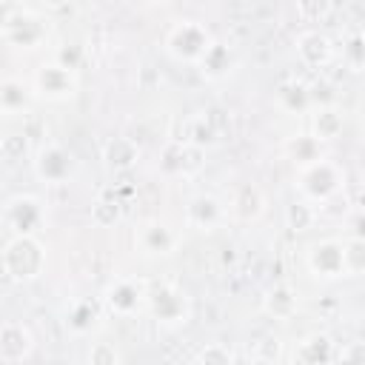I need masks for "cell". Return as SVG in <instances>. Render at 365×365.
Masks as SVG:
<instances>
[{
  "mask_svg": "<svg viewBox=\"0 0 365 365\" xmlns=\"http://www.w3.org/2000/svg\"><path fill=\"white\" fill-rule=\"evenodd\" d=\"M145 299H148L151 317H154L157 322H163V325H177V322H185V317H188V299H185V294H182L180 288H174V285L160 282V285H154V288L145 294Z\"/></svg>",
  "mask_w": 365,
  "mask_h": 365,
  "instance_id": "4",
  "label": "cell"
},
{
  "mask_svg": "<svg viewBox=\"0 0 365 365\" xmlns=\"http://www.w3.org/2000/svg\"><path fill=\"white\" fill-rule=\"evenodd\" d=\"M336 365H365V348L362 342H348L339 351H334Z\"/></svg>",
  "mask_w": 365,
  "mask_h": 365,
  "instance_id": "34",
  "label": "cell"
},
{
  "mask_svg": "<svg viewBox=\"0 0 365 365\" xmlns=\"http://www.w3.org/2000/svg\"><path fill=\"white\" fill-rule=\"evenodd\" d=\"M342 180H345V174H342V168L336 165V163H331V160H317V163H311V165H305V168H299V180H297V188L308 197V200H331L339 188H342Z\"/></svg>",
  "mask_w": 365,
  "mask_h": 365,
  "instance_id": "3",
  "label": "cell"
},
{
  "mask_svg": "<svg viewBox=\"0 0 365 365\" xmlns=\"http://www.w3.org/2000/svg\"><path fill=\"white\" fill-rule=\"evenodd\" d=\"M40 202L34 197H14L6 205V222L17 231V234H31L40 225Z\"/></svg>",
  "mask_w": 365,
  "mask_h": 365,
  "instance_id": "9",
  "label": "cell"
},
{
  "mask_svg": "<svg viewBox=\"0 0 365 365\" xmlns=\"http://www.w3.org/2000/svg\"><path fill=\"white\" fill-rule=\"evenodd\" d=\"M208 46H211L208 29L202 23H194V20L174 23L171 31L165 34V51L177 60H185V63H197Z\"/></svg>",
  "mask_w": 365,
  "mask_h": 365,
  "instance_id": "2",
  "label": "cell"
},
{
  "mask_svg": "<svg viewBox=\"0 0 365 365\" xmlns=\"http://www.w3.org/2000/svg\"><path fill=\"white\" fill-rule=\"evenodd\" d=\"M31 103V91L20 80H3L0 83V111L3 114H17L26 111Z\"/></svg>",
  "mask_w": 365,
  "mask_h": 365,
  "instance_id": "21",
  "label": "cell"
},
{
  "mask_svg": "<svg viewBox=\"0 0 365 365\" xmlns=\"http://www.w3.org/2000/svg\"><path fill=\"white\" fill-rule=\"evenodd\" d=\"M31 354V334L20 322L0 325V359L3 362H23Z\"/></svg>",
  "mask_w": 365,
  "mask_h": 365,
  "instance_id": "8",
  "label": "cell"
},
{
  "mask_svg": "<svg viewBox=\"0 0 365 365\" xmlns=\"http://www.w3.org/2000/svg\"><path fill=\"white\" fill-rule=\"evenodd\" d=\"M365 271V240L359 234L342 242V277H359Z\"/></svg>",
  "mask_w": 365,
  "mask_h": 365,
  "instance_id": "24",
  "label": "cell"
},
{
  "mask_svg": "<svg viewBox=\"0 0 365 365\" xmlns=\"http://www.w3.org/2000/svg\"><path fill=\"white\" fill-rule=\"evenodd\" d=\"M80 63H83V48H80V46L68 43V46H63V48L57 51V66H60V68L74 71Z\"/></svg>",
  "mask_w": 365,
  "mask_h": 365,
  "instance_id": "35",
  "label": "cell"
},
{
  "mask_svg": "<svg viewBox=\"0 0 365 365\" xmlns=\"http://www.w3.org/2000/svg\"><path fill=\"white\" fill-rule=\"evenodd\" d=\"M342 125H345L342 114H339L334 106H322V108H317V114H314V134H311V137H314L317 143L334 140V137L342 134Z\"/></svg>",
  "mask_w": 365,
  "mask_h": 365,
  "instance_id": "22",
  "label": "cell"
},
{
  "mask_svg": "<svg viewBox=\"0 0 365 365\" xmlns=\"http://www.w3.org/2000/svg\"><path fill=\"white\" fill-rule=\"evenodd\" d=\"M185 220H188L191 228L208 231V228H214V225L222 220V205H220V200L211 197V194H197V197L188 202V208H185Z\"/></svg>",
  "mask_w": 365,
  "mask_h": 365,
  "instance_id": "13",
  "label": "cell"
},
{
  "mask_svg": "<svg viewBox=\"0 0 365 365\" xmlns=\"http://www.w3.org/2000/svg\"><path fill=\"white\" fill-rule=\"evenodd\" d=\"M277 97H279V106L285 111H291V114H302V111L311 108V91L302 83H285V86H279V94Z\"/></svg>",
  "mask_w": 365,
  "mask_h": 365,
  "instance_id": "26",
  "label": "cell"
},
{
  "mask_svg": "<svg viewBox=\"0 0 365 365\" xmlns=\"http://www.w3.org/2000/svg\"><path fill=\"white\" fill-rule=\"evenodd\" d=\"M214 143H217V128L211 125V120H205V117L194 120L191 128H188V145L205 151V148L214 145Z\"/></svg>",
  "mask_w": 365,
  "mask_h": 365,
  "instance_id": "28",
  "label": "cell"
},
{
  "mask_svg": "<svg viewBox=\"0 0 365 365\" xmlns=\"http://www.w3.org/2000/svg\"><path fill=\"white\" fill-rule=\"evenodd\" d=\"M262 208H265V197H262V191H259L257 185L245 182V185H240V188L234 191L231 211H234L237 220L251 222V220H257V217L262 214Z\"/></svg>",
  "mask_w": 365,
  "mask_h": 365,
  "instance_id": "16",
  "label": "cell"
},
{
  "mask_svg": "<svg viewBox=\"0 0 365 365\" xmlns=\"http://www.w3.org/2000/svg\"><path fill=\"white\" fill-rule=\"evenodd\" d=\"M297 54L305 66L319 68L331 60V40L319 31H302L299 40H297Z\"/></svg>",
  "mask_w": 365,
  "mask_h": 365,
  "instance_id": "14",
  "label": "cell"
},
{
  "mask_svg": "<svg viewBox=\"0 0 365 365\" xmlns=\"http://www.w3.org/2000/svg\"><path fill=\"white\" fill-rule=\"evenodd\" d=\"M26 151H29L26 134H6V137L0 140V157H3L6 163H20V160L26 157Z\"/></svg>",
  "mask_w": 365,
  "mask_h": 365,
  "instance_id": "30",
  "label": "cell"
},
{
  "mask_svg": "<svg viewBox=\"0 0 365 365\" xmlns=\"http://www.w3.org/2000/svg\"><path fill=\"white\" fill-rule=\"evenodd\" d=\"M279 354H282V342H279V336H274V334H265V336L254 345V356H257L262 365H277Z\"/></svg>",
  "mask_w": 365,
  "mask_h": 365,
  "instance_id": "31",
  "label": "cell"
},
{
  "mask_svg": "<svg viewBox=\"0 0 365 365\" xmlns=\"http://www.w3.org/2000/svg\"><path fill=\"white\" fill-rule=\"evenodd\" d=\"M285 151H288V157H291L299 168H305V165H311V163L322 160V148H319V143H317L311 134L291 137V140L285 143Z\"/></svg>",
  "mask_w": 365,
  "mask_h": 365,
  "instance_id": "23",
  "label": "cell"
},
{
  "mask_svg": "<svg viewBox=\"0 0 365 365\" xmlns=\"http://www.w3.org/2000/svg\"><path fill=\"white\" fill-rule=\"evenodd\" d=\"M88 365H120V354L111 342H94L88 348Z\"/></svg>",
  "mask_w": 365,
  "mask_h": 365,
  "instance_id": "33",
  "label": "cell"
},
{
  "mask_svg": "<svg viewBox=\"0 0 365 365\" xmlns=\"http://www.w3.org/2000/svg\"><path fill=\"white\" fill-rule=\"evenodd\" d=\"M46 265V251L31 234H14L3 248V268L11 279L29 282Z\"/></svg>",
  "mask_w": 365,
  "mask_h": 365,
  "instance_id": "1",
  "label": "cell"
},
{
  "mask_svg": "<svg viewBox=\"0 0 365 365\" xmlns=\"http://www.w3.org/2000/svg\"><path fill=\"white\" fill-rule=\"evenodd\" d=\"M123 217V208H120V200L114 197V191H103L94 202H91V222L97 228H114Z\"/></svg>",
  "mask_w": 365,
  "mask_h": 365,
  "instance_id": "20",
  "label": "cell"
},
{
  "mask_svg": "<svg viewBox=\"0 0 365 365\" xmlns=\"http://www.w3.org/2000/svg\"><path fill=\"white\" fill-rule=\"evenodd\" d=\"M143 297L145 294H143L140 282H134V279H117L106 291V305H108V311H114L120 317H128V314H134L140 308Z\"/></svg>",
  "mask_w": 365,
  "mask_h": 365,
  "instance_id": "10",
  "label": "cell"
},
{
  "mask_svg": "<svg viewBox=\"0 0 365 365\" xmlns=\"http://www.w3.org/2000/svg\"><path fill=\"white\" fill-rule=\"evenodd\" d=\"M231 51H228V46L225 43H220V40H211V46L205 48V54L197 60V66H200V71L208 77V80H220V77H225L228 71H231Z\"/></svg>",
  "mask_w": 365,
  "mask_h": 365,
  "instance_id": "17",
  "label": "cell"
},
{
  "mask_svg": "<svg viewBox=\"0 0 365 365\" xmlns=\"http://www.w3.org/2000/svg\"><path fill=\"white\" fill-rule=\"evenodd\" d=\"M165 171H185V145L174 143L165 148V163H163Z\"/></svg>",
  "mask_w": 365,
  "mask_h": 365,
  "instance_id": "36",
  "label": "cell"
},
{
  "mask_svg": "<svg viewBox=\"0 0 365 365\" xmlns=\"http://www.w3.org/2000/svg\"><path fill=\"white\" fill-rule=\"evenodd\" d=\"M94 322H97V308L88 299H80L66 311V328L74 334H88L94 328Z\"/></svg>",
  "mask_w": 365,
  "mask_h": 365,
  "instance_id": "25",
  "label": "cell"
},
{
  "mask_svg": "<svg viewBox=\"0 0 365 365\" xmlns=\"http://www.w3.org/2000/svg\"><path fill=\"white\" fill-rule=\"evenodd\" d=\"M137 245L145 254H168L174 248V234L163 222H145L137 231Z\"/></svg>",
  "mask_w": 365,
  "mask_h": 365,
  "instance_id": "18",
  "label": "cell"
},
{
  "mask_svg": "<svg viewBox=\"0 0 365 365\" xmlns=\"http://www.w3.org/2000/svg\"><path fill=\"white\" fill-rule=\"evenodd\" d=\"M34 86H37V91H40V94H46V97H51V100L71 97V94H74V88H77V83H74L71 71L60 68L57 63H51V66H40V68H37V74H34Z\"/></svg>",
  "mask_w": 365,
  "mask_h": 365,
  "instance_id": "7",
  "label": "cell"
},
{
  "mask_svg": "<svg viewBox=\"0 0 365 365\" xmlns=\"http://www.w3.org/2000/svg\"><path fill=\"white\" fill-rule=\"evenodd\" d=\"M34 365H48V362H34Z\"/></svg>",
  "mask_w": 365,
  "mask_h": 365,
  "instance_id": "37",
  "label": "cell"
},
{
  "mask_svg": "<svg viewBox=\"0 0 365 365\" xmlns=\"http://www.w3.org/2000/svg\"><path fill=\"white\" fill-rule=\"evenodd\" d=\"M265 314L274 317V319H291L297 314V294L294 288L288 285H274L268 294H265V302H262Z\"/></svg>",
  "mask_w": 365,
  "mask_h": 365,
  "instance_id": "19",
  "label": "cell"
},
{
  "mask_svg": "<svg viewBox=\"0 0 365 365\" xmlns=\"http://www.w3.org/2000/svg\"><path fill=\"white\" fill-rule=\"evenodd\" d=\"M34 174L48 185H60L74 174V157L63 145H43L34 160Z\"/></svg>",
  "mask_w": 365,
  "mask_h": 365,
  "instance_id": "5",
  "label": "cell"
},
{
  "mask_svg": "<svg viewBox=\"0 0 365 365\" xmlns=\"http://www.w3.org/2000/svg\"><path fill=\"white\" fill-rule=\"evenodd\" d=\"M197 365H234V354L222 342H208L197 354Z\"/></svg>",
  "mask_w": 365,
  "mask_h": 365,
  "instance_id": "29",
  "label": "cell"
},
{
  "mask_svg": "<svg viewBox=\"0 0 365 365\" xmlns=\"http://www.w3.org/2000/svg\"><path fill=\"white\" fill-rule=\"evenodd\" d=\"M137 157H140V148H137V143L131 137H111L103 145V160H106V165L111 171H128V168H134Z\"/></svg>",
  "mask_w": 365,
  "mask_h": 365,
  "instance_id": "15",
  "label": "cell"
},
{
  "mask_svg": "<svg viewBox=\"0 0 365 365\" xmlns=\"http://www.w3.org/2000/svg\"><path fill=\"white\" fill-rule=\"evenodd\" d=\"M342 60L348 63L351 71H359V68H362V63H365V40H362L359 31L351 34V40L345 43V48H342Z\"/></svg>",
  "mask_w": 365,
  "mask_h": 365,
  "instance_id": "32",
  "label": "cell"
},
{
  "mask_svg": "<svg viewBox=\"0 0 365 365\" xmlns=\"http://www.w3.org/2000/svg\"><path fill=\"white\" fill-rule=\"evenodd\" d=\"M308 268L314 277L322 279H336L342 277V242L336 240H319L308 251Z\"/></svg>",
  "mask_w": 365,
  "mask_h": 365,
  "instance_id": "6",
  "label": "cell"
},
{
  "mask_svg": "<svg viewBox=\"0 0 365 365\" xmlns=\"http://www.w3.org/2000/svg\"><path fill=\"white\" fill-rule=\"evenodd\" d=\"M314 220H317V211H314V205H311L308 200H291V202L285 205V225H288L294 234L308 231V228L314 225Z\"/></svg>",
  "mask_w": 365,
  "mask_h": 365,
  "instance_id": "27",
  "label": "cell"
},
{
  "mask_svg": "<svg viewBox=\"0 0 365 365\" xmlns=\"http://www.w3.org/2000/svg\"><path fill=\"white\" fill-rule=\"evenodd\" d=\"M334 342H331V336H325V334H311V336H305L299 345H297V351H294V362L297 365H331L334 362Z\"/></svg>",
  "mask_w": 365,
  "mask_h": 365,
  "instance_id": "12",
  "label": "cell"
},
{
  "mask_svg": "<svg viewBox=\"0 0 365 365\" xmlns=\"http://www.w3.org/2000/svg\"><path fill=\"white\" fill-rule=\"evenodd\" d=\"M43 34H46V29H43V23L31 14V9H23V11L17 14V20L3 31V37H6L9 43L23 46V48H34V46L43 40Z\"/></svg>",
  "mask_w": 365,
  "mask_h": 365,
  "instance_id": "11",
  "label": "cell"
}]
</instances>
